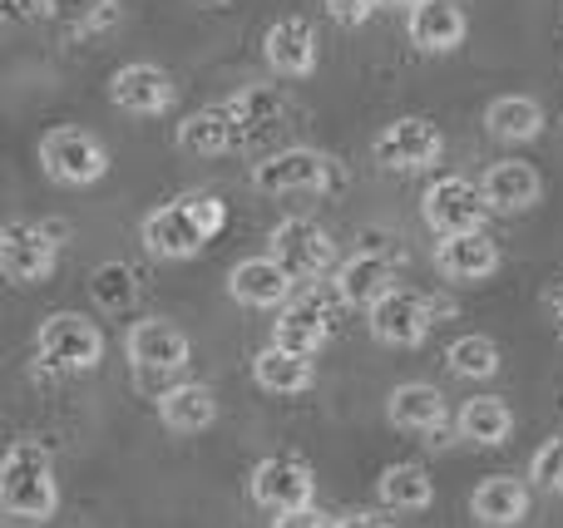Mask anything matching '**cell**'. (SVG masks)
Instances as JSON below:
<instances>
[{"mask_svg": "<svg viewBox=\"0 0 563 528\" xmlns=\"http://www.w3.org/2000/svg\"><path fill=\"white\" fill-rule=\"evenodd\" d=\"M228 223V207L218 193H184L174 203L154 207V213L139 223V237L154 257H168V262H184V257H198Z\"/></svg>", "mask_w": 563, "mask_h": 528, "instance_id": "1", "label": "cell"}, {"mask_svg": "<svg viewBox=\"0 0 563 528\" xmlns=\"http://www.w3.org/2000/svg\"><path fill=\"white\" fill-rule=\"evenodd\" d=\"M0 509L10 519H55L59 509V484H55V460L40 440H15L0 460Z\"/></svg>", "mask_w": 563, "mask_h": 528, "instance_id": "2", "label": "cell"}, {"mask_svg": "<svg viewBox=\"0 0 563 528\" xmlns=\"http://www.w3.org/2000/svg\"><path fill=\"white\" fill-rule=\"evenodd\" d=\"M35 356L45 371L55 375H75V371H95L104 356V332L79 312H55L35 336Z\"/></svg>", "mask_w": 563, "mask_h": 528, "instance_id": "3", "label": "cell"}, {"mask_svg": "<svg viewBox=\"0 0 563 528\" xmlns=\"http://www.w3.org/2000/svg\"><path fill=\"white\" fill-rule=\"evenodd\" d=\"M40 168H45L49 183L89 188L109 173V148L85 128H49L40 138Z\"/></svg>", "mask_w": 563, "mask_h": 528, "instance_id": "4", "label": "cell"}, {"mask_svg": "<svg viewBox=\"0 0 563 528\" xmlns=\"http://www.w3.org/2000/svg\"><path fill=\"white\" fill-rule=\"evenodd\" d=\"M440 154H445V134H440L430 119H416V114L390 119V124L371 138V158H376L380 168H390V173H420V168L440 164Z\"/></svg>", "mask_w": 563, "mask_h": 528, "instance_id": "5", "label": "cell"}, {"mask_svg": "<svg viewBox=\"0 0 563 528\" xmlns=\"http://www.w3.org/2000/svg\"><path fill=\"white\" fill-rule=\"evenodd\" d=\"M420 213L440 237H465V233H485L489 203L470 178H435L426 188V198H420Z\"/></svg>", "mask_w": 563, "mask_h": 528, "instance_id": "6", "label": "cell"}, {"mask_svg": "<svg viewBox=\"0 0 563 528\" xmlns=\"http://www.w3.org/2000/svg\"><path fill=\"white\" fill-rule=\"evenodd\" d=\"M273 257L297 277V282H311V277L331 272L336 243H331L327 227H317L311 217H282L273 227Z\"/></svg>", "mask_w": 563, "mask_h": 528, "instance_id": "7", "label": "cell"}, {"mask_svg": "<svg viewBox=\"0 0 563 528\" xmlns=\"http://www.w3.org/2000/svg\"><path fill=\"white\" fill-rule=\"evenodd\" d=\"M247 490H253V499L263 504L267 514H297V509H311L317 480H311L307 460H297V454H273V460H263L253 470Z\"/></svg>", "mask_w": 563, "mask_h": 528, "instance_id": "8", "label": "cell"}, {"mask_svg": "<svg viewBox=\"0 0 563 528\" xmlns=\"http://www.w3.org/2000/svg\"><path fill=\"white\" fill-rule=\"evenodd\" d=\"M430 326H435V302L420 292H406V287H396L390 296H380V302L371 306V336H376L380 346L410 351V346H420L430 336Z\"/></svg>", "mask_w": 563, "mask_h": 528, "instance_id": "9", "label": "cell"}, {"mask_svg": "<svg viewBox=\"0 0 563 528\" xmlns=\"http://www.w3.org/2000/svg\"><path fill=\"white\" fill-rule=\"evenodd\" d=\"M55 252L59 247L49 243V233L40 223H5L0 227V267L15 287H35V282H49L55 272Z\"/></svg>", "mask_w": 563, "mask_h": 528, "instance_id": "10", "label": "cell"}, {"mask_svg": "<svg viewBox=\"0 0 563 528\" xmlns=\"http://www.w3.org/2000/svg\"><path fill=\"white\" fill-rule=\"evenodd\" d=\"M129 361L139 375H174L188 366V336L174 322H134L129 326Z\"/></svg>", "mask_w": 563, "mask_h": 528, "instance_id": "11", "label": "cell"}, {"mask_svg": "<svg viewBox=\"0 0 563 528\" xmlns=\"http://www.w3.org/2000/svg\"><path fill=\"white\" fill-rule=\"evenodd\" d=\"M109 99H114L124 114H139V119L168 114V109H174V79L158 65H124L109 79Z\"/></svg>", "mask_w": 563, "mask_h": 528, "instance_id": "12", "label": "cell"}, {"mask_svg": "<svg viewBox=\"0 0 563 528\" xmlns=\"http://www.w3.org/2000/svg\"><path fill=\"white\" fill-rule=\"evenodd\" d=\"M406 30H410V45L426 49V55H450V49L465 45V5L460 0H420L416 10L406 15Z\"/></svg>", "mask_w": 563, "mask_h": 528, "instance_id": "13", "label": "cell"}, {"mask_svg": "<svg viewBox=\"0 0 563 528\" xmlns=\"http://www.w3.org/2000/svg\"><path fill=\"white\" fill-rule=\"evenodd\" d=\"M479 193H485L489 213H529V207L544 198V178H539L534 164L505 158V164H489L485 168V178H479Z\"/></svg>", "mask_w": 563, "mask_h": 528, "instance_id": "14", "label": "cell"}, {"mask_svg": "<svg viewBox=\"0 0 563 528\" xmlns=\"http://www.w3.org/2000/svg\"><path fill=\"white\" fill-rule=\"evenodd\" d=\"M321 183H327V154L317 148H282L253 168V188L263 193H307Z\"/></svg>", "mask_w": 563, "mask_h": 528, "instance_id": "15", "label": "cell"}, {"mask_svg": "<svg viewBox=\"0 0 563 528\" xmlns=\"http://www.w3.org/2000/svg\"><path fill=\"white\" fill-rule=\"evenodd\" d=\"M263 55H267V65H273L277 75H287V79L311 75V69H317V55H321L311 20L307 15H282L277 25L267 30Z\"/></svg>", "mask_w": 563, "mask_h": 528, "instance_id": "16", "label": "cell"}, {"mask_svg": "<svg viewBox=\"0 0 563 528\" xmlns=\"http://www.w3.org/2000/svg\"><path fill=\"white\" fill-rule=\"evenodd\" d=\"M435 267H440V277H450V282H485V277L499 272V243L489 233L440 237Z\"/></svg>", "mask_w": 563, "mask_h": 528, "instance_id": "17", "label": "cell"}, {"mask_svg": "<svg viewBox=\"0 0 563 528\" xmlns=\"http://www.w3.org/2000/svg\"><path fill=\"white\" fill-rule=\"evenodd\" d=\"M291 282H297V277H291L277 257H247V262H238L233 272H228V292L243 306H287Z\"/></svg>", "mask_w": 563, "mask_h": 528, "instance_id": "18", "label": "cell"}, {"mask_svg": "<svg viewBox=\"0 0 563 528\" xmlns=\"http://www.w3.org/2000/svg\"><path fill=\"white\" fill-rule=\"evenodd\" d=\"M396 292V262L380 252H356L351 262L336 267V296L351 306H376L380 296Z\"/></svg>", "mask_w": 563, "mask_h": 528, "instance_id": "19", "label": "cell"}, {"mask_svg": "<svg viewBox=\"0 0 563 528\" xmlns=\"http://www.w3.org/2000/svg\"><path fill=\"white\" fill-rule=\"evenodd\" d=\"M273 346L291 356H317L327 346V306L317 296H301V302H287L273 322Z\"/></svg>", "mask_w": 563, "mask_h": 528, "instance_id": "20", "label": "cell"}, {"mask_svg": "<svg viewBox=\"0 0 563 528\" xmlns=\"http://www.w3.org/2000/svg\"><path fill=\"white\" fill-rule=\"evenodd\" d=\"M470 509H475V519L485 528H519L529 519V490H525V480H515V474H489V480L475 490Z\"/></svg>", "mask_w": 563, "mask_h": 528, "instance_id": "21", "label": "cell"}, {"mask_svg": "<svg viewBox=\"0 0 563 528\" xmlns=\"http://www.w3.org/2000/svg\"><path fill=\"white\" fill-rule=\"evenodd\" d=\"M158 420L174 435H198L218 420V401H213V391L198 381L168 385V391H158Z\"/></svg>", "mask_w": 563, "mask_h": 528, "instance_id": "22", "label": "cell"}, {"mask_svg": "<svg viewBox=\"0 0 563 528\" xmlns=\"http://www.w3.org/2000/svg\"><path fill=\"white\" fill-rule=\"evenodd\" d=\"M390 425H400V430H416V435H440L445 430V395L435 391V385H396L390 391V405H386Z\"/></svg>", "mask_w": 563, "mask_h": 528, "instance_id": "23", "label": "cell"}, {"mask_svg": "<svg viewBox=\"0 0 563 528\" xmlns=\"http://www.w3.org/2000/svg\"><path fill=\"white\" fill-rule=\"evenodd\" d=\"M485 128L499 144H529V138L544 134V104L529 94H499L485 109Z\"/></svg>", "mask_w": 563, "mask_h": 528, "instance_id": "24", "label": "cell"}, {"mask_svg": "<svg viewBox=\"0 0 563 528\" xmlns=\"http://www.w3.org/2000/svg\"><path fill=\"white\" fill-rule=\"evenodd\" d=\"M228 119H233V138L238 144H253V138H263L267 128L282 119V109H287V99L277 94V89H263V85H253V89H243V94H233L228 99Z\"/></svg>", "mask_w": 563, "mask_h": 528, "instance_id": "25", "label": "cell"}, {"mask_svg": "<svg viewBox=\"0 0 563 528\" xmlns=\"http://www.w3.org/2000/svg\"><path fill=\"white\" fill-rule=\"evenodd\" d=\"M253 381L263 385L267 395H301L317 381V366H311V356H291V351H282V346H267L253 361Z\"/></svg>", "mask_w": 563, "mask_h": 528, "instance_id": "26", "label": "cell"}, {"mask_svg": "<svg viewBox=\"0 0 563 528\" xmlns=\"http://www.w3.org/2000/svg\"><path fill=\"white\" fill-rule=\"evenodd\" d=\"M455 430L465 435L470 445H485V450H495V445L509 440V430H515V415H509V405L499 401V395H479V401L460 405Z\"/></svg>", "mask_w": 563, "mask_h": 528, "instance_id": "27", "label": "cell"}, {"mask_svg": "<svg viewBox=\"0 0 563 528\" xmlns=\"http://www.w3.org/2000/svg\"><path fill=\"white\" fill-rule=\"evenodd\" d=\"M376 499L396 514H420V509H430V499H435V480H430L420 464H390V470L376 480Z\"/></svg>", "mask_w": 563, "mask_h": 528, "instance_id": "28", "label": "cell"}, {"mask_svg": "<svg viewBox=\"0 0 563 528\" xmlns=\"http://www.w3.org/2000/svg\"><path fill=\"white\" fill-rule=\"evenodd\" d=\"M238 138H233V119H228L223 104L213 109H194V114L178 124V148L184 154H228Z\"/></svg>", "mask_w": 563, "mask_h": 528, "instance_id": "29", "label": "cell"}, {"mask_svg": "<svg viewBox=\"0 0 563 528\" xmlns=\"http://www.w3.org/2000/svg\"><path fill=\"white\" fill-rule=\"evenodd\" d=\"M445 361H450V371L465 375V381H489V375L499 371V346L489 341V336H460V341H450Z\"/></svg>", "mask_w": 563, "mask_h": 528, "instance_id": "30", "label": "cell"}, {"mask_svg": "<svg viewBox=\"0 0 563 528\" xmlns=\"http://www.w3.org/2000/svg\"><path fill=\"white\" fill-rule=\"evenodd\" d=\"M89 292H95V302L104 306V312H119V306H129L139 296V287H134V272H129L124 262H104L95 272V282H89Z\"/></svg>", "mask_w": 563, "mask_h": 528, "instance_id": "31", "label": "cell"}, {"mask_svg": "<svg viewBox=\"0 0 563 528\" xmlns=\"http://www.w3.org/2000/svg\"><path fill=\"white\" fill-rule=\"evenodd\" d=\"M529 480H534L544 494H563V435H549V440L534 450Z\"/></svg>", "mask_w": 563, "mask_h": 528, "instance_id": "32", "label": "cell"}, {"mask_svg": "<svg viewBox=\"0 0 563 528\" xmlns=\"http://www.w3.org/2000/svg\"><path fill=\"white\" fill-rule=\"evenodd\" d=\"M327 5L331 20H341V25H361V20H371V10L380 5V0H321Z\"/></svg>", "mask_w": 563, "mask_h": 528, "instance_id": "33", "label": "cell"}, {"mask_svg": "<svg viewBox=\"0 0 563 528\" xmlns=\"http://www.w3.org/2000/svg\"><path fill=\"white\" fill-rule=\"evenodd\" d=\"M273 528H336V519L321 509H297V514H277Z\"/></svg>", "mask_w": 563, "mask_h": 528, "instance_id": "34", "label": "cell"}, {"mask_svg": "<svg viewBox=\"0 0 563 528\" xmlns=\"http://www.w3.org/2000/svg\"><path fill=\"white\" fill-rule=\"evenodd\" d=\"M45 5H49V0H10L5 15H10V20H25V15H40Z\"/></svg>", "mask_w": 563, "mask_h": 528, "instance_id": "35", "label": "cell"}, {"mask_svg": "<svg viewBox=\"0 0 563 528\" xmlns=\"http://www.w3.org/2000/svg\"><path fill=\"white\" fill-rule=\"evenodd\" d=\"M336 528H386V524H380L376 514H351V519H341Z\"/></svg>", "mask_w": 563, "mask_h": 528, "instance_id": "36", "label": "cell"}, {"mask_svg": "<svg viewBox=\"0 0 563 528\" xmlns=\"http://www.w3.org/2000/svg\"><path fill=\"white\" fill-rule=\"evenodd\" d=\"M380 5H406V10H416L420 0H380Z\"/></svg>", "mask_w": 563, "mask_h": 528, "instance_id": "37", "label": "cell"}, {"mask_svg": "<svg viewBox=\"0 0 563 528\" xmlns=\"http://www.w3.org/2000/svg\"><path fill=\"white\" fill-rule=\"evenodd\" d=\"M203 5H233V0H203Z\"/></svg>", "mask_w": 563, "mask_h": 528, "instance_id": "38", "label": "cell"}, {"mask_svg": "<svg viewBox=\"0 0 563 528\" xmlns=\"http://www.w3.org/2000/svg\"><path fill=\"white\" fill-rule=\"evenodd\" d=\"M559 316H563V306H559Z\"/></svg>", "mask_w": 563, "mask_h": 528, "instance_id": "39", "label": "cell"}]
</instances>
